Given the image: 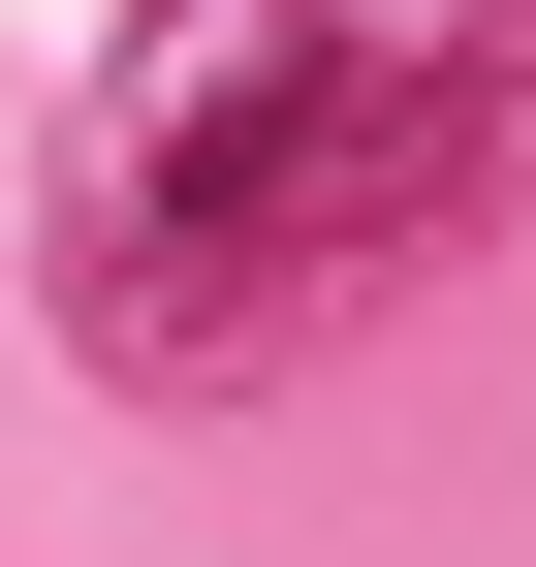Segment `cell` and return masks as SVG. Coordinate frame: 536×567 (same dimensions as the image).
Wrapping results in <instances>:
<instances>
[{
    "label": "cell",
    "instance_id": "obj_1",
    "mask_svg": "<svg viewBox=\"0 0 536 567\" xmlns=\"http://www.w3.org/2000/svg\"><path fill=\"white\" fill-rule=\"evenodd\" d=\"M536 221V0H126L63 95V347L158 410L348 347L379 284Z\"/></svg>",
    "mask_w": 536,
    "mask_h": 567
}]
</instances>
